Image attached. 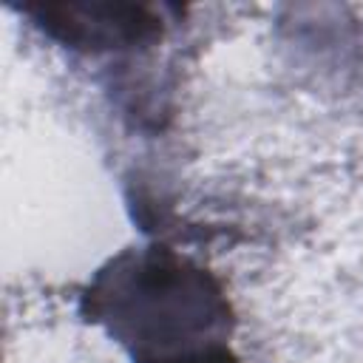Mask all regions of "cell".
Listing matches in <instances>:
<instances>
[{
    "instance_id": "1",
    "label": "cell",
    "mask_w": 363,
    "mask_h": 363,
    "mask_svg": "<svg viewBox=\"0 0 363 363\" xmlns=\"http://www.w3.org/2000/svg\"><path fill=\"white\" fill-rule=\"evenodd\" d=\"M85 301L133 363H235L221 286L173 250L116 255L96 272Z\"/></svg>"
}]
</instances>
